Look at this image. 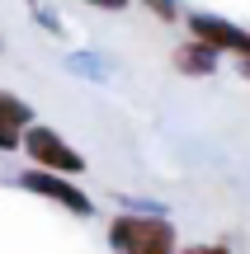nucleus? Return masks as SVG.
I'll use <instances>...</instances> for the list:
<instances>
[{"label": "nucleus", "instance_id": "nucleus-1", "mask_svg": "<svg viewBox=\"0 0 250 254\" xmlns=\"http://www.w3.org/2000/svg\"><path fill=\"white\" fill-rule=\"evenodd\" d=\"M109 250L113 254H175L179 231L161 212H118L109 221Z\"/></svg>", "mask_w": 250, "mask_h": 254}, {"label": "nucleus", "instance_id": "nucleus-2", "mask_svg": "<svg viewBox=\"0 0 250 254\" xmlns=\"http://www.w3.org/2000/svg\"><path fill=\"white\" fill-rule=\"evenodd\" d=\"M19 151L28 155V165H33V170L66 174V179L85 174V155L76 151V146L66 141L57 127H47V123H33V127H28V132H24V141H19Z\"/></svg>", "mask_w": 250, "mask_h": 254}, {"label": "nucleus", "instance_id": "nucleus-3", "mask_svg": "<svg viewBox=\"0 0 250 254\" xmlns=\"http://www.w3.org/2000/svg\"><path fill=\"white\" fill-rule=\"evenodd\" d=\"M19 189L43 198V202H52V207H62V212H71V217H94V198L76 179H66V174H47V170H33L28 165L19 174Z\"/></svg>", "mask_w": 250, "mask_h": 254}, {"label": "nucleus", "instance_id": "nucleus-4", "mask_svg": "<svg viewBox=\"0 0 250 254\" xmlns=\"http://www.w3.org/2000/svg\"><path fill=\"white\" fill-rule=\"evenodd\" d=\"M189 38L203 47H213L217 57L232 52V57H250V28L232 24L222 14H189Z\"/></svg>", "mask_w": 250, "mask_h": 254}, {"label": "nucleus", "instance_id": "nucleus-5", "mask_svg": "<svg viewBox=\"0 0 250 254\" xmlns=\"http://www.w3.org/2000/svg\"><path fill=\"white\" fill-rule=\"evenodd\" d=\"M33 104L19 99L14 90H0V151H19V141H24V132L33 127Z\"/></svg>", "mask_w": 250, "mask_h": 254}, {"label": "nucleus", "instance_id": "nucleus-6", "mask_svg": "<svg viewBox=\"0 0 250 254\" xmlns=\"http://www.w3.org/2000/svg\"><path fill=\"white\" fill-rule=\"evenodd\" d=\"M170 62H175L179 75H194V80H203V75L217 71V52H213V47H203V43H194V38H184V43L175 47Z\"/></svg>", "mask_w": 250, "mask_h": 254}, {"label": "nucleus", "instance_id": "nucleus-7", "mask_svg": "<svg viewBox=\"0 0 250 254\" xmlns=\"http://www.w3.org/2000/svg\"><path fill=\"white\" fill-rule=\"evenodd\" d=\"M142 5H147L156 19H166V24H175V19H179V0H142Z\"/></svg>", "mask_w": 250, "mask_h": 254}, {"label": "nucleus", "instance_id": "nucleus-8", "mask_svg": "<svg viewBox=\"0 0 250 254\" xmlns=\"http://www.w3.org/2000/svg\"><path fill=\"white\" fill-rule=\"evenodd\" d=\"M175 254H232V245H213V240H208V245H184Z\"/></svg>", "mask_w": 250, "mask_h": 254}, {"label": "nucleus", "instance_id": "nucleus-9", "mask_svg": "<svg viewBox=\"0 0 250 254\" xmlns=\"http://www.w3.org/2000/svg\"><path fill=\"white\" fill-rule=\"evenodd\" d=\"M85 5H94V9H109V14H118V9H128L132 0H85Z\"/></svg>", "mask_w": 250, "mask_h": 254}, {"label": "nucleus", "instance_id": "nucleus-10", "mask_svg": "<svg viewBox=\"0 0 250 254\" xmlns=\"http://www.w3.org/2000/svg\"><path fill=\"white\" fill-rule=\"evenodd\" d=\"M241 71H246V80H250V57H241Z\"/></svg>", "mask_w": 250, "mask_h": 254}, {"label": "nucleus", "instance_id": "nucleus-11", "mask_svg": "<svg viewBox=\"0 0 250 254\" xmlns=\"http://www.w3.org/2000/svg\"><path fill=\"white\" fill-rule=\"evenodd\" d=\"M0 52H5V38H0Z\"/></svg>", "mask_w": 250, "mask_h": 254}]
</instances>
